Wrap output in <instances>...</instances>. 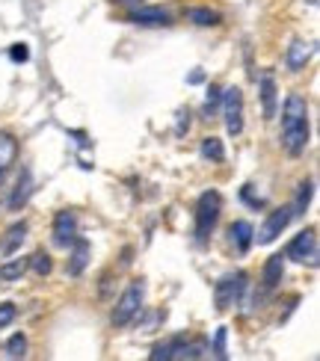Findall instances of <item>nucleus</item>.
Wrapping results in <instances>:
<instances>
[{
	"label": "nucleus",
	"mask_w": 320,
	"mask_h": 361,
	"mask_svg": "<svg viewBox=\"0 0 320 361\" xmlns=\"http://www.w3.org/2000/svg\"><path fill=\"white\" fill-rule=\"evenodd\" d=\"M309 145V104L302 95H288L282 107V148L291 157H300Z\"/></svg>",
	"instance_id": "nucleus-1"
},
{
	"label": "nucleus",
	"mask_w": 320,
	"mask_h": 361,
	"mask_svg": "<svg viewBox=\"0 0 320 361\" xmlns=\"http://www.w3.org/2000/svg\"><path fill=\"white\" fill-rule=\"evenodd\" d=\"M223 214V195L217 190H205L196 202V243H208Z\"/></svg>",
	"instance_id": "nucleus-2"
},
{
	"label": "nucleus",
	"mask_w": 320,
	"mask_h": 361,
	"mask_svg": "<svg viewBox=\"0 0 320 361\" xmlns=\"http://www.w3.org/2000/svg\"><path fill=\"white\" fill-rule=\"evenodd\" d=\"M143 302H146V284H143V279H136V281H131L125 288V293L116 299V308H113V317H110L113 326L116 329L128 326L136 314L143 311Z\"/></svg>",
	"instance_id": "nucleus-3"
},
{
	"label": "nucleus",
	"mask_w": 320,
	"mask_h": 361,
	"mask_svg": "<svg viewBox=\"0 0 320 361\" xmlns=\"http://www.w3.org/2000/svg\"><path fill=\"white\" fill-rule=\"evenodd\" d=\"M247 288H249V276L243 269L223 276L217 281V288H213V305H217V311H228L232 305H237L243 293H247Z\"/></svg>",
	"instance_id": "nucleus-4"
},
{
	"label": "nucleus",
	"mask_w": 320,
	"mask_h": 361,
	"mask_svg": "<svg viewBox=\"0 0 320 361\" xmlns=\"http://www.w3.org/2000/svg\"><path fill=\"white\" fill-rule=\"evenodd\" d=\"M285 258H291L297 264H309V267H317L320 264V246H317V231L314 228H306L300 231L291 243L285 249Z\"/></svg>",
	"instance_id": "nucleus-5"
},
{
	"label": "nucleus",
	"mask_w": 320,
	"mask_h": 361,
	"mask_svg": "<svg viewBox=\"0 0 320 361\" xmlns=\"http://www.w3.org/2000/svg\"><path fill=\"white\" fill-rule=\"evenodd\" d=\"M285 279V255H270L261 273V290L255 293V308H261L267 299L279 290V284Z\"/></svg>",
	"instance_id": "nucleus-6"
},
{
	"label": "nucleus",
	"mask_w": 320,
	"mask_h": 361,
	"mask_svg": "<svg viewBox=\"0 0 320 361\" xmlns=\"http://www.w3.org/2000/svg\"><path fill=\"white\" fill-rule=\"evenodd\" d=\"M223 118H225V130L232 137H240L243 133V89L240 86H232L223 92Z\"/></svg>",
	"instance_id": "nucleus-7"
},
{
	"label": "nucleus",
	"mask_w": 320,
	"mask_h": 361,
	"mask_svg": "<svg viewBox=\"0 0 320 361\" xmlns=\"http://www.w3.org/2000/svg\"><path fill=\"white\" fill-rule=\"evenodd\" d=\"M291 219H294V214H291V204H285V207H279V210H270V216L264 219V225L258 228V234H255V240L261 246H270V243H276L279 240V234L291 225Z\"/></svg>",
	"instance_id": "nucleus-8"
},
{
	"label": "nucleus",
	"mask_w": 320,
	"mask_h": 361,
	"mask_svg": "<svg viewBox=\"0 0 320 361\" xmlns=\"http://www.w3.org/2000/svg\"><path fill=\"white\" fill-rule=\"evenodd\" d=\"M128 21L136 24V27H170L172 24V15L160 9V6H134L131 15H128Z\"/></svg>",
	"instance_id": "nucleus-9"
},
{
	"label": "nucleus",
	"mask_w": 320,
	"mask_h": 361,
	"mask_svg": "<svg viewBox=\"0 0 320 361\" xmlns=\"http://www.w3.org/2000/svg\"><path fill=\"white\" fill-rule=\"evenodd\" d=\"M74 237H78V216H74V210H59L54 216V243L71 246Z\"/></svg>",
	"instance_id": "nucleus-10"
},
{
	"label": "nucleus",
	"mask_w": 320,
	"mask_h": 361,
	"mask_svg": "<svg viewBox=\"0 0 320 361\" xmlns=\"http://www.w3.org/2000/svg\"><path fill=\"white\" fill-rule=\"evenodd\" d=\"M314 56V42H302V39H294L288 44V54H285V66L291 71H302L309 66V59Z\"/></svg>",
	"instance_id": "nucleus-11"
},
{
	"label": "nucleus",
	"mask_w": 320,
	"mask_h": 361,
	"mask_svg": "<svg viewBox=\"0 0 320 361\" xmlns=\"http://www.w3.org/2000/svg\"><path fill=\"white\" fill-rule=\"evenodd\" d=\"M89 252H93L89 240H81V237L71 240V255H69V267H66L71 279L83 276V269H86V264H89Z\"/></svg>",
	"instance_id": "nucleus-12"
},
{
	"label": "nucleus",
	"mask_w": 320,
	"mask_h": 361,
	"mask_svg": "<svg viewBox=\"0 0 320 361\" xmlns=\"http://www.w3.org/2000/svg\"><path fill=\"white\" fill-rule=\"evenodd\" d=\"M30 195H33V172L24 166L21 175H18V180H15L12 195H9V210H21L30 202Z\"/></svg>",
	"instance_id": "nucleus-13"
},
{
	"label": "nucleus",
	"mask_w": 320,
	"mask_h": 361,
	"mask_svg": "<svg viewBox=\"0 0 320 361\" xmlns=\"http://www.w3.org/2000/svg\"><path fill=\"white\" fill-rule=\"evenodd\" d=\"M15 157H18V140H15L12 133L0 130V184H4V178L9 175Z\"/></svg>",
	"instance_id": "nucleus-14"
},
{
	"label": "nucleus",
	"mask_w": 320,
	"mask_h": 361,
	"mask_svg": "<svg viewBox=\"0 0 320 361\" xmlns=\"http://www.w3.org/2000/svg\"><path fill=\"white\" fill-rule=\"evenodd\" d=\"M228 237H232V243L240 255H247L249 246L255 243V228L247 219H237V222H232V228H228Z\"/></svg>",
	"instance_id": "nucleus-15"
},
{
	"label": "nucleus",
	"mask_w": 320,
	"mask_h": 361,
	"mask_svg": "<svg viewBox=\"0 0 320 361\" xmlns=\"http://www.w3.org/2000/svg\"><path fill=\"white\" fill-rule=\"evenodd\" d=\"M258 92H261V113L264 118H273L276 116V80H273V74H261V80H258Z\"/></svg>",
	"instance_id": "nucleus-16"
},
{
	"label": "nucleus",
	"mask_w": 320,
	"mask_h": 361,
	"mask_svg": "<svg viewBox=\"0 0 320 361\" xmlns=\"http://www.w3.org/2000/svg\"><path fill=\"white\" fill-rule=\"evenodd\" d=\"M27 228H30V225H27L24 219H21V222H15L12 228L6 231V237L0 240V255H6V258H9V255L18 252L21 243H24V237H27Z\"/></svg>",
	"instance_id": "nucleus-17"
},
{
	"label": "nucleus",
	"mask_w": 320,
	"mask_h": 361,
	"mask_svg": "<svg viewBox=\"0 0 320 361\" xmlns=\"http://www.w3.org/2000/svg\"><path fill=\"white\" fill-rule=\"evenodd\" d=\"M184 335H175V338H170V341H163V343H158L155 350H151V361H172V358H178V353H181V347H184Z\"/></svg>",
	"instance_id": "nucleus-18"
},
{
	"label": "nucleus",
	"mask_w": 320,
	"mask_h": 361,
	"mask_svg": "<svg viewBox=\"0 0 320 361\" xmlns=\"http://www.w3.org/2000/svg\"><path fill=\"white\" fill-rule=\"evenodd\" d=\"M27 273V258H12L6 264H0V281H18Z\"/></svg>",
	"instance_id": "nucleus-19"
},
{
	"label": "nucleus",
	"mask_w": 320,
	"mask_h": 361,
	"mask_svg": "<svg viewBox=\"0 0 320 361\" xmlns=\"http://www.w3.org/2000/svg\"><path fill=\"white\" fill-rule=\"evenodd\" d=\"M220 104H223V89L217 86V83H211L208 86V95H205V104H202V118H211L220 113Z\"/></svg>",
	"instance_id": "nucleus-20"
},
{
	"label": "nucleus",
	"mask_w": 320,
	"mask_h": 361,
	"mask_svg": "<svg viewBox=\"0 0 320 361\" xmlns=\"http://www.w3.org/2000/svg\"><path fill=\"white\" fill-rule=\"evenodd\" d=\"M312 195H314V180H302L300 184V192H297V202L291 204V214L294 216H302L312 204Z\"/></svg>",
	"instance_id": "nucleus-21"
},
{
	"label": "nucleus",
	"mask_w": 320,
	"mask_h": 361,
	"mask_svg": "<svg viewBox=\"0 0 320 361\" xmlns=\"http://www.w3.org/2000/svg\"><path fill=\"white\" fill-rule=\"evenodd\" d=\"M199 152H202V157L211 160V163H223V160H225V145H223V140H217V137H205Z\"/></svg>",
	"instance_id": "nucleus-22"
},
{
	"label": "nucleus",
	"mask_w": 320,
	"mask_h": 361,
	"mask_svg": "<svg viewBox=\"0 0 320 361\" xmlns=\"http://www.w3.org/2000/svg\"><path fill=\"white\" fill-rule=\"evenodd\" d=\"M190 21L196 27H217L223 18H220V12H213L208 6H196V9H190Z\"/></svg>",
	"instance_id": "nucleus-23"
},
{
	"label": "nucleus",
	"mask_w": 320,
	"mask_h": 361,
	"mask_svg": "<svg viewBox=\"0 0 320 361\" xmlns=\"http://www.w3.org/2000/svg\"><path fill=\"white\" fill-rule=\"evenodd\" d=\"M27 269H33L36 276H48L51 269H54L51 255H48V252H33V255L27 258Z\"/></svg>",
	"instance_id": "nucleus-24"
},
{
	"label": "nucleus",
	"mask_w": 320,
	"mask_h": 361,
	"mask_svg": "<svg viewBox=\"0 0 320 361\" xmlns=\"http://www.w3.org/2000/svg\"><path fill=\"white\" fill-rule=\"evenodd\" d=\"M208 355V341L205 338H196V341H184V347H181V353H178V358H205Z\"/></svg>",
	"instance_id": "nucleus-25"
},
{
	"label": "nucleus",
	"mask_w": 320,
	"mask_h": 361,
	"mask_svg": "<svg viewBox=\"0 0 320 361\" xmlns=\"http://www.w3.org/2000/svg\"><path fill=\"white\" fill-rule=\"evenodd\" d=\"M225 341H228V329L225 326H220L217 332H213V341H211V347H208V353L213 355V358H220V361H225L228 358V353H225Z\"/></svg>",
	"instance_id": "nucleus-26"
},
{
	"label": "nucleus",
	"mask_w": 320,
	"mask_h": 361,
	"mask_svg": "<svg viewBox=\"0 0 320 361\" xmlns=\"http://www.w3.org/2000/svg\"><path fill=\"white\" fill-rule=\"evenodd\" d=\"M6 355L9 358H24L27 355V338L18 332V335H12L9 341H6Z\"/></svg>",
	"instance_id": "nucleus-27"
},
{
	"label": "nucleus",
	"mask_w": 320,
	"mask_h": 361,
	"mask_svg": "<svg viewBox=\"0 0 320 361\" xmlns=\"http://www.w3.org/2000/svg\"><path fill=\"white\" fill-rule=\"evenodd\" d=\"M190 110H184V107H181L178 110V122H175V137H184V133L190 130Z\"/></svg>",
	"instance_id": "nucleus-28"
},
{
	"label": "nucleus",
	"mask_w": 320,
	"mask_h": 361,
	"mask_svg": "<svg viewBox=\"0 0 320 361\" xmlns=\"http://www.w3.org/2000/svg\"><path fill=\"white\" fill-rule=\"evenodd\" d=\"M15 314H18V308H15L12 302H4V305H0V329H6V326L15 320Z\"/></svg>",
	"instance_id": "nucleus-29"
},
{
	"label": "nucleus",
	"mask_w": 320,
	"mask_h": 361,
	"mask_svg": "<svg viewBox=\"0 0 320 361\" xmlns=\"http://www.w3.org/2000/svg\"><path fill=\"white\" fill-rule=\"evenodd\" d=\"M9 56L15 59V63H27V59H30L27 44H12V48H9Z\"/></svg>",
	"instance_id": "nucleus-30"
},
{
	"label": "nucleus",
	"mask_w": 320,
	"mask_h": 361,
	"mask_svg": "<svg viewBox=\"0 0 320 361\" xmlns=\"http://www.w3.org/2000/svg\"><path fill=\"white\" fill-rule=\"evenodd\" d=\"M163 317H166L163 311H155V314H148V317L143 320V332H151V329H155V323H158V320H163Z\"/></svg>",
	"instance_id": "nucleus-31"
},
{
	"label": "nucleus",
	"mask_w": 320,
	"mask_h": 361,
	"mask_svg": "<svg viewBox=\"0 0 320 361\" xmlns=\"http://www.w3.org/2000/svg\"><path fill=\"white\" fill-rule=\"evenodd\" d=\"M240 195H243V199H247L252 207H261V204H264V199H255V195H252V184L243 187V190H240Z\"/></svg>",
	"instance_id": "nucleus-32"
},
{
	"label": "nucleus",
	"mask_w": 320,
	"mask_h": 361,
	"mask_svg": "<svg viewBox=\"0 0 320 361\" xmlns=\"http://www.w3.org/2000/svg\"><path fill=\"white\" fill-rule=\"evenodd\" d=\"M202 80H205V71H193L190 78H187V83H193V86H196V83H202Z\"/></svg>",
	"instance_id": "nucleus-33"
},
{
	"label": "nucleus",
	"mask_w": 320,
	"mask_h": 361,
	"mask_svg": "<svg viewBox=\"0 0 320 361\" xmlns=\"http://www.w3.org/2000/svg\"><path fill=\"white\" fill-rule=\"evenodd\" d=\"M116 4H122V6H140V4H146V0H116Z\"/></svg>",
	"instance_id": "nucleus-34"
}]
</instances>
